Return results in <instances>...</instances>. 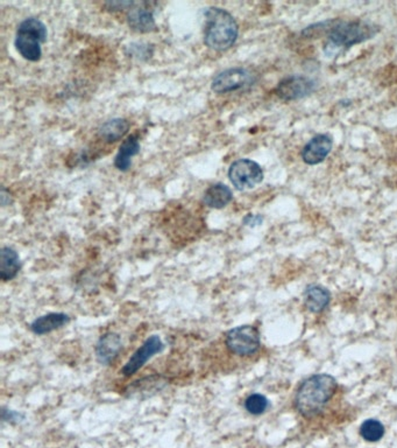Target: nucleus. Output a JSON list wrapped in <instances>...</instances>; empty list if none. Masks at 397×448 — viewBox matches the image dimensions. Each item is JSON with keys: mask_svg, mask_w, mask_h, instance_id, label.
Masks as SVG:
<instances>
[{"mask_svg": "<svg viewBox=\"0 0 397 448\" xmlns=\"http://www.w3.org/2000/svg\"><path fill=\"white\" fill-rule=\"evenodd\" d=\"M359 434L368 442H378L385 437L386 429L378 419H367L360 426Z\"/></svg>", "mask_w": 397, "mask_h": 448, "instance_id": "19", "label": "nucleus"}, {"mask_svg": "<svg viewBox=\"0 0 397 448\" xmlns=\"http://www.w3.org/2000/svg\"><path fill=\"white\" fill-rule=\"evenodd\" d=\"M132 50L134 52V53L132 54V55H134V57H140V59H143V57H148L150 55V48H148V45L143 46V45H132L131 47Z\"/></svg>", "mask_w": 397, "mask_h": 448, "instance_id": "22", "label": "nucleus"}, {"mask_svg": "<svg viewBox=\"0 0 397 448\" xmlns=\"http://www.w3.org/2000/svg\"><path fill=\"white\" fill-rule=\"evenodd\" d=\"M317 83L310 77L301 75H292L282 79L276 88V95L282 101L290 102L307 97L309 95L315 92Z\"/></svg>", "mask_w": 397, "mask_h": 448, "instance_id": "7", "label": "nucleus"}, {"mask_svg": "<svg viewBox=\"0 0 397 448\" xmlns=\"http://www.w3.org/2000/svg\"><path fill=\"white\" fill-rule=\"evenodd\" d=\"M21 269L19 255L14 249L4 246L0 253V278L3 282L14 279Z\"/></svg>", "mask_w": 397, "mask_h": 448, "instance_id": "15", "label": "nucleus"}, {"mask_svg": "<svg viewBox=\"0 0 397 448\" xmlns=\"http://www.w3.org/2000/svg\"><path fill=\"white\" fill-rule=\"evenodd\" d=\"M226 348L239 358H252L261 349V336L258 328L244 324L232 328L225 336Z\"/></svg>", "mask_w": 397, "mask_h": 448, "instance_id": "5", "label": "nucleus"}, {"mask_svg": "<svg viewBox=\"0 0 397 448\" xmlns=\"http://www.w3.org/2000/svg\"><path fill=\"white\" fill-rule=\"evenodd\" d=\"M128 26L138 33H150L156 30L153 12L148 8H134L128 15Z\"/></svg>", "mask_w": 397, "mask_h": 448, "instance_id": "16", "label": "nucleus"}, {"mask_svg": "<svg viewBox=\"0 0 397 448\" xmlns=\"http://www.w3.org/2000/svg\"><path fill=\"white\" fill-rule=\"evenodd\" d=\"M229 177L238 191H246L263 182V171L258 162L251 159H239L230 166Z\"/></svg>", "mask_w": 397, "mask_h": 448, "instance_id": "6", "label": "nucleus"}, {"mask_svg": "<svg viewBox=\"0 0 397 448\" xmlns=\"http://www.w3.org/2000/svg\"><path fill=\"white\" fill-rule=\"evenodd\" d=\"M243 222H244L245 226L254 228V226H260L263 222V216H261V215L248 214L245 216Z\"/></svg>", "mask_w": 397, "mask_h": 448, "instance_id": "21", "label": "nucleus"}, {"mask_svg": "<svg viewBox=\"0 0 397 448\" xmlns=\"http://www.w3.org/2000/svg\"><path fill=\"white\" fill-rule=\"evenodd\" d=\"M252 82H253V76L247 69L236 67L219 72L211 83V89L216 94H229L247 87L252 84Z\"/></svg>", "mask_w": 397, "mask_h": 448, "instance_id": "9", "label": "nucleus"}, {"mask_svg": "<svg viewBox=\"0 0 397 448\" xmlns=\"http://www.w3.org/2000/svg\"><path fill=\"white\" fill-rule=\"evenodd\" d=\"M233 200V193L224 184H216L206 189L203 201L212 209H223Z\"/></svg>", "mask_w": 397, "mask_h": 448, "instance_id": "17", "label": "nucleus"}, {"mask_svg": "<svg viewBox=\"0 0 397 448\" xmlns=\"http://www.w3.org/2000/svg\"><path fill=\"white\" fill-rule=\"evenodd\" d=\"M121 351V340L118 334L108 333L101 336L96 344V358L103 366H109Z\"/></svg>", "mask_w": 397, "mask_h": 448, "instance_id": "11", "label": "nucleus"}, {"mask_svg": "<svg viewBox=\"0 0 397 448\" xmlns=\"http://www.w3.org/2000/svg\"><path fill=\"white\" fill-rule=\"evenodd\" d=\"M331 302L330 291L320 285H310L304 291V306L309 312L318 314L325 311Z\"/></svg>", "mask_w": 397, "mask_h": 448, "instance_id": "13", "label": "nucleus"}, {"mask_svg": "<svg viewBox=\"0 0 397 448\" xmlns=\"http://www.w3.org/2000/svg\"><path fill=\"white\" fill-rule=\"evenodd\" d=\"M130 130V123L124 118H114L101 125L98 135L106 143H114L124 138Z\"/></svg>", "mask_w": 397, "mask_h": 448, "instance_id": "18", "label": "nucleus"}, {"mask_svg": "<svg viewBox=\"0 0 397 448\" xmlns=\"http://www.w3.org/2000/svg\"><path fill=\"white\" fill-rule=\"evenodd\" d=\"M332 138L327 135H317L303 147L302 159L307 165H318L324 162L332 151Z\"/></svg>", "mask_w": 397, "mask_h": 448, "instance_id": "10", "label": "nucleus"}, {"mask_svg": "<svg viewBox=\"0 0 397 448\" xmlns=\"http://www.w3.org/2000/svg\"><path fill=\"white\" fill-rule=\"evenodd\" d=\"M165 349V343L162 342L159 335H152L133 353L128 361L121 369V373L126 377H131L138 373L150 358L161 353Z\"/></svg>", "mask_w": 397, "mask_h": 448, "instance_id": "8", "label": "nucleus"}, {"mask_svg": "<svg viewBox=\"0 0 397 448\" xmlns=\"http://www.w3.org/2000/svg\"><path fill=\"white\" fill-rule=\"evenodd\" d=\"M47 27L38 18H26L19 23L15 47L25 60L38 62L42 57V43L47 40Z\"/></svg>", "mask_w": 397, "mask_h": 448, "instance_id": "4", "label": "nucleus"}, {"mask_svg": "<svg viewBox=\"0 0 397 448\" xmlns=\"http://www.w3.org/2000/svg\"><path fill=\"white\" fill-rule=\"evenodd\" d=\"M21 418H23V416L15 411L6 410V409L3 410V420L4 422H18Z\"/></svg>", "mask_w": 397, "mask_h": 448, "instance_id": "23", "label": "nucleus"}, {"mask_svg": "<svg viewBox=\"0 0 397 448\" xmlns=\"http://www.w3.org/2000/svg\"><path fill=\"white\" fill-rule=\"evenodd\" d=\"M343 402L340 385L327 373H316L301 382L294 395V409L307 422L325 419Z\"/></svg>", "mask_w": 397, "mask_h": 448, "instance_id": "1", "label": "nucleus"}, {"mask_svg": "<svg viewBox=\"0 0 397 448\" xmlns=\"http://www.w3.org/2000/svg\"><path fill=\"white\" fill-rule=\"evenodd\" d=\"M244 407L248 413L253 416H261L269 407V400L266 396L261 393H252L245 400Z\"/></svg>", "mask_w": 397, "mask_h": 448, "instance_id": "20", "label": "nucleus"}, {"mask_svg": "<svg viewBox=\"0 0 397 448\" xmlns=\"http://www.w3.org/2000/svg\"><path fill=\"white\" fill-rule=\"evenodd\" d=\"M376 33L378 27L363 20L331 21L327 28V41L324 46V53L331 57L341 48H349L374 38Z\"/></svg>", "mask_w": 397, "mask_h": 448, "instance_id": "3", "label": "nucleus"}, {"mask_svg": "<svg viewBox=\"0 0 397 448\" xmlns=\"http://www.w3.org/2000/svg\"><path fill=\"white\" fill-rule=\"evenodd\" d=\"M69 322H70V318L65 313H48L37 318L30 324V328L35 335H45L67 326Z\"/></svg>", "mask_w": 397, "mask_h": 448, "instance_id": "12", "label": "nucleus"}, {"mask_svg": "<svg viewBox=\"0 0 397 448\" xmlns=\"http://www.w3.org/2000/svg\"><path fill=\"white\" fill-rule=\"evenodd\" d=\"M140 142L136 136H130L120 145L119 151L114 159L116 170L126 172L132 166V158L139 155Z\"/></svg>", "mask_w": 397, "mask_h": 448, "instance_id": "14", "label": "nucleus"}, {"mask_svg": "<svg viewBox=\"0 0 397 448\" xmlns=\"http://www.w3.org/2000/svg\"><path fill=\"white\" fill-rule=\"evenodd\" d=\"M239 27L234 17L224 8H210L205 13L204 42L209 48L224 52L236 43Z\"/></svg>", "mask_w": 397, "mask_h": 448, "instance_id": "2", "label": "nucleus"}]
</instances>
